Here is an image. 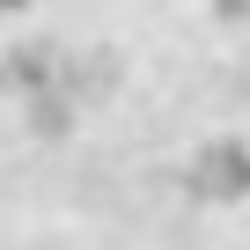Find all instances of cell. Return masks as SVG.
Instances as JSON below:
<instances>
[{
    "label": "cell",
    "instance_id": "1",
    "mask_svg": "<svg viewBox=\"0 0 250 250\" xmlns=\"http://www.w3.org/2000/svg\"><path fill=\"white\" fill-rule=\"evenodd\" d=\"M22 8H30V0H0V22H8V15H22Z\"/></svg>",
    "mask_w": 250,
    "mask_h": 250
}]
</instances>
